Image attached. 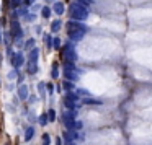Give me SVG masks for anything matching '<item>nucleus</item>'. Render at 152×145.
Returning a JSON list of instances; mask_svg holds the SVG:
<instances>
[{
    "label": "nucleus",
    "mask_w": 152,
    "mask_h": 145,
    "mask_svg": "<svg viewBox=\"0 0 152 145\" xmlns=\"http://www.w3.org/2000/svg\"><path fill=\"white\" fill-rule=\"evenodd\" d=\"M88 11L83 5H79V3H72L71 5V18L74 20H85Z\"/></svg>",
    "instance_id": "f257e3e1"
},
{
    "label": "nucleus",
    "mask_w": 152,
    "mask_h": 145,
    "mask_svg": "<svg viewBox=\"0 0 152 145\" xmlns=\"http://www.w3.org/2000/svg\"><path fill=\"white\" fill-rule=\"evenodd\" d=\"M12 34L15 36V39H16V42H20L21 41V36H23V31H21V28H20V23L18 21H12Z\"/></svg>",
    "instance_id": "f03ea898"
},
{
    "label": "nucleus",
    "mask_w": 152,
    "mask_h": 145,
    "mask_svg": "<svg viewBox=\"0 0 152 145\" xmlns=\"http://www.w3.org/2000/svg\"><path fill=\"white\" fill-rule=\"evenodd\" d=\"M62 121H64V124L69 130L75 129V121H74V114L72 113H66V114L62 116Z\"/></svg>",
    "instance_id": "7ed1b4c3"
},
{
    "label": "nucleus",
    "mask_w": 152,
    "mask_h": 145,
    "mask_svg": "<svg viewBox=\"0 0 152 145\" xmlns=\"http://www.w3.org/2000/svg\"><path fill=\"white\" fill-rule=\"evenodd\" d=\"M77 100H79V98H77L74 93H71V91H69V93L66 95V100H64V106H67L69 109H74V108H75Z\"/></svg>",
    "instance_id": "20e7f679"
},
{
    "label": "nucleus",
    "mask_w": 152,
    "mask_h": 145,
    "mask_svg": "<svg viewBox=\"0 0 152 145\" xmlns=\"http://www.w3.org/2000/svg\"><path fill=\"white\" fill-rule=\"evenodd\" d=\"M72 31H87V28L80 23H75V21H69L67 23V33H72Z\"/></svg>",
    "instance_id": "39448f33"
},
{
    "label": "nucleus",
    "mask_w": 152,
    "mask_h": 145,
    "mask_svg": "<svg viewBox=\"0 0 152 145\" xmlns=\"http://www.w3.org/2000/svg\"><path fill=\"white\" fill-rule=\"evenodd\" d=\"M18 96H20V100L25 101L28 96H30V91H28V86L26 85H20V88H18Z\"/></svg>",
    "instance_id": "423d86ee"
},
{
    "label": "nucleus",
    "mask_w": 152,
    "mask_h": 145,
    "mask_svg": "<svg viewBox=\"0 0 152 145\" xmlns=\"http://www.w3.org/2000/svg\"><path fill=\"white\" fill-rule=\"evenodd\" d=\"M38 55H39V49L33 47V49L30 51V54H28V62H36V60H38Z\"/></svg>",
    "instance_id": "0eeeda50"
},
{
    "label": "nucleus",
    "mask_w": 152,
    "mask_h": 145,
    "mask_svg": "<svg viewBox=\"0 0 152 145\" xmlns=\"http://www.w3.org/2000/svg\"><path fill=\"white\" fill-rule=\"evenodd\" d=\"M69 34V38L74 41H80L82 38H83V34H85V31H72V33H67Z\"/></svg>",
    "instance_id": "6e6552de"
},
{
    "label": "nucleus",
    "mask_w": 152,
    "mask_h": 145,
    "mask_svg": "<svg viewBox=\"0 0 152 145\" xmlns=\"http://www.w3.org/2000/svg\"><path fill=\"white\" fill-rule=\"evenodd\" d=\"M33 135H35V127H26L25 130V140L26 142H30L33 139Z\"/></svg>",
    "instance_id": "1a4fd4ad"
},
{
    "label": "nucleus",
    "mask_w": 152,
    "mask_h": 145,
    "mask_svg": "<svg viewBox=\"0 0 152 145\" xmlns=\"http://www.w3.org/2000/svg\"><path fill=\"white\" fill-rule=\"evenodd\" d=\"M51 77H52V78H57V77H59V64H57V62H54L52 67H51Z\"/></svg>",
    "instance_id": "9d476101"
},
{
    "label": "nucleus",
    "mask_w": 152,
    "mask_h": 145,
    "mask_svg": "<svg viewBox=\"0 0 152 145\" xmlns=\"http://www.w3.org/2000/svg\"><path fill=\"white\" fill-rule=\"evenodd\" d=\"M54 11H56L57 15H62L64 13V3H61V2L54 3Z\"/></svg>",
    "instance_id": "9b49d317"
},
{
    "label": "nucleus",
    "mask_w": 152,
    "mask_h": 145,
    "mask_svg": "<svg viewBox=\"0 0 152 145\" xmlns=\"http://www.w3.org/2000/svg\"><path fill=\"white\" fill-rule=\"evenodd\" d=\"M36 72H38L36 62H28V74H36Z\"/></svg>",
    "instance_id": "f8f14e48"
},
{
    "label": "nucleus",
    "mask_w": 152,
    "mask_h": 145,
    "mask_svg": "<svg viewBox=\"0 0 152 145\" xmlns=\"http://www.w3.org/2000/svg\"><path fill=\"white\" fill-rule=\"evenodd\" d=\"M62 86H64V88H66L67 91H72V90H74V82H71V80H64Z\"/></svg>",
    "instance_id": "ddd939ff"
},
{
    "label": "nucleus",
    "mask_w": 152,
    "mask_h": 145,
    "mask_svg": "<svg viewBox=\"0 0 152 145\" xmlns=\"http://www.w3.org/2000/svg\"><path fill=\"white\" fill-rule=\"evenodd\" d=\"M51 30L54 31V33H57V31L61 30V21H59V20L52 21V25H51Z\"/></svg>",
    "instance_id": "4468645a"
},
{
    "label": "nucleus",
    "mask_w": 152,
    "mask_h": 145,
    "mask_svg": "<svg viewBox=\"0 0 152 145\" xmlns=\"http://www.w3.org/2000/svg\"><path fill=\"white\" fill-rule=\"evenodd\" d=\"M38 91H39L41 96L46 95V83H44V82H39V85H38Z\"/></svg>",
    "instance_id": "2eb2a0df"
},
{
    "label": "nucleus",
    "mask_w": 152,
    "mask_h": 145,
    "mask_svg": "<svg viewBox=\"0 0 152 145\" xmlns=\"http://www.w3.org/2000/svg\"><path fill=\"white\" fill-rule=\"evenodd\" d=\"M83 103L85 105H101V101L93 100V98H83Z\"/></svg>",
    "instance_id": "dca6fc26"
},
{
    "label": "nucleus",
    "mask_w": 152,
    "mask_h": 145,
    "mask_svg": "<svg viewBox=\"0 0 152 145\" xmlns=\"http://www.w3.org/2000/svg\"><path fill=\"white\" fill-rule=\"evenodd\" d=\"M48 119H49L51 122H52V121H56V111H54V109L48 111Z\"/></svg>",
    "instance_id": "f3484780"
},
{
    "label": "nucleus",
    "mask_w": 152,
    "mask_h": 145,
    "mask_svg": "<svg viewBox=\"0 0 152 145\" xmlns=\"http://www.w3.org/2000/svg\"><path fill=\"white\" fill-rule=\"evenodd\" d=\"M41 15L44 16V18H49V16H51V8H49V7H44L43 11H41Z\"/></svg>",
    "instance_id": "a211bd4d"
},
{
    "label": "nucleus",
    "mask_w": 152,
    "mask_h": 145,
    "mask_svg": "<svg viewBox=\"0 0 152 145\" xmlns=\"http://www.w3.org/2000/svg\"><path fill=\"white\" fill-rule=\"evenodd\" d=\"M49 144H51L49 134H43V144H41V145H49Z\"/></svg>",
    "instance_id": "6ab92c4d"
},
{
    "label": "nucleus",
    "mask_w": 152,
    "mask_h": 145,
    "mask_svg": "<svg viewBox=\"0 0 152 145\" xmlns=\"http://www.w3.org/2000/svg\"><path fill=\"white\" fill-rule=\"evenodd\" d=\"M35 47V39H28L25 44V49H33Z\"/></svg>",
    "instance_id": "aec40b11"
},
{
    "label": "nucleus",
    "mask_w": 152,
    "mask_h": 145,
    "mask_svg": "<svg viewBox=\"0 0 152 145\" xmlns=\"http://www.w3.org/2000/svg\"><path fill=\"white\" fill-rule=\"evenodd\" d=\"M48 121H49V119H48V113H46V114H43V116L39 117V122H41V125H46V124H48Z\"/></svg>",
    "instance_id": "412c9836"
},
{
    "label": "nucleus",
    "mask_w": 152,
    "mask_h": 145,
    "mask_svg": "<svg viewBox=\"0 0 152 145\" xmlns=\"http://www.w3.org/2000/svg\"><path fill=\"white\" fill-rule=\"evenodd\" d=\"M52 46H54V49H59V47H61V41L57 39V38H54V39H52Z\"/></svg>",
    "instance_id": "4be33fe9"
},
{
    "label": "nucleus",
    "mask_w": 152,
    "mask_h": 145,
    "mask_svg": "<svg viewBox=\"0 0 152 145\" xmlns=\"http://www.w3.org/2000/svg\"><path fill=\"white\" fill-rule=\"evenodd\" d=\"M46 88H48V93H49V95H52V93H54V85H52V83H48V85H46Z\"/></svg>",
    "instance_id": "5701e85b"
},
{
    "label": "nucleus",
    "mask_w": 152,
    "mask_h": 145,
    "mask_svg": "<svg viewBox=\"0 0 152 145\" xmlns=\"http://www.w3.org/2000/svg\"><path fill=\"white\" fill-rule=\"evenodd\" d=\"M10 3H12V7H13V8H16V7H20L21 0H10Z\"/></svg>",
    "instance_id": "b1692460"
},
{
    "label": "nucleus",
    "mask_w": 152,
    "mask_h": 145,
    "mask_svg": "<svg viewBox=\"0 0 152 145\" xmlns=\"http://www.w3.org/2000/svg\"><path fill=\"white\" fill-rule=\"evenodd\" d=\"M64 139H66L67 144H72V140H71V135H69V132H64V135H62Z\"/></svg>",
    "instance_id": "393cba45"
},
{
    "label": "nucleus",
    "mask_w": 152,
    "mask_h": 145,
    "mask_svg": "<svg viewBox=\"0 0 152 145\" xmlns=\"http://www.w3.org/2000/svg\"><path fill=\"white\" fill-rule=\"evenodd\" d=\"M46 44H48V47H52V39H51V36H46Z\"/></svg>",
    "instance_id": "a878e982"
},
{
    "label": "nucleus",
    "mask_w": 152,
    "mask_h": 145,
    "mask_svg": "<svg viewBox=\"0 0 152 145\" xmlns=\"http://www.w3.org/2000/svg\"><path fill=\"white\" fill-rule=\"evenodd\" d=\"M15 77H16V72H15V70H12L10 74H8V80H13Z\"/></svg>",
    "instance_id": "bb28decb"
},
{
    "label": "nucleus",
    "mask_w": 152,
    "mask_h": 145,
    "mask_svg": "<svg viewBox=\"0 0 152 145\" xmlns=\"http://www.w3.org/2000/svg\"><path fill=\"white\" fill-rule=\"evenodd\" d=\"M3 41H5L7 44L10 42V34H8V33H5V38H3Z\"/></svg>",
    "instance_id": "cd10ccee"
},
{
    "label": "nucleus",
    "mask_w": 152,
    "mask_h": 145,
    "mask_svg": "<svg viewBox=\"0 0 152 145\" xmlns=\"http://www.w3.org/2000/svg\"><path fill=\"white\" fill-rule=\"evenodd\" d=\"M75 129H82V122L80 121H77L75 122Z\"/></svg>",
    "instance_id": "c85d7f7f"
},
{
    "label": "nucleus",
    "mask_w": 152,
    "mask_h": 145,
    "mask_svg": "<svg viewBox=\"0 0 152 145\" xmlns=\"http://www.w3.org/2000/svg\"><path fill=\"white\" fill-rule=\"evenodd\" d=\"M56 145H62V139H61V137H57V139H56Z\"/></svg>",
    "instance_id": "c756f323"
},
{
    "label": "nucleus",
    "mask_w": 152,
    "mask_h": 145,
    "mask_svg": "<svg viewBox=\"0 0 152 145\" xmlns=\"http://www.w3.org/2000/svg\"><path fill=\"white\" fill-rule=\"evenodd\" d=\"M0 42H3V38H2V33H0Z\"/></svg>",
    "instance_id": "7c9ffc66"
},
{
    "label": "nucleus",
    "mask_w": 152,
    "mask_h": 145,
    "mask_svg": "<svg viewBox=\"0 0 152 145\" xmlns=\"http://www.w3.org/2000/svg\"><path fill=\"white\" fill-rule=\"evenodd\" d=\"M0 65H2V54H0Z\"/></svg>",
    "instance_id": "2f4dec72"
},
{
    "label": "nucleus",
    "mask_w": 152,
    "mask_h": 145,
    "mask_svg": "<svg viewBox=\"0 0 152 145\" xmlns=\"http://www.w3.org/2000/svg\"><path fill=\"white\" fill-rule=\"evenodd\" d=\"M7 145H10V144H7Z\"/></svg>",
    "instance_id": "473e14b6"
}]
</instances>
